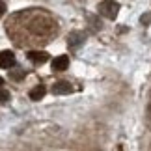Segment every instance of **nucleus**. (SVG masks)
Returning a JSON list of instances; mask_svg holds the SVG:
<instances>
[{"instance_id":"9d476101","label":"nucleus","mask_w":151,"mask_h":151,"mask_svg":"<svg viewBox=\"0 0 151 151\" xmlns=\"http://www.w3.org/2000/svg\"><path fill=\"white\" fill-rule=\"evenodd\" d=\"M4 13H6V4L2 2V0H0V17H2Z\"/></svg>"},{"instance_id":"f257e3e1","label":"nucleus","mask_w":151,"mask_h":151,"mask_svg":"<svg viewBox=\"0 0 151 151\" xmlns=\"http://www.w3.org/2000/svg\"><path fill=\"white\" fill-rule=\"evenodd\" d=\"M99 13L103 17H106V19L114 21L119 13V4L116 2V0H104V2L99 4Z\"/></svg>"},{"instance_id":"423d86ee","label":"nucleus","mask_w":151,"mask_h":151,"mask_svg":"<svg viewBox=\"0 0 151 151\" xmlns=\"http://www.w3.org/2000/svg\"><path fill=\"white\" fill-rule=\"evenodd\" d=\"M67 43H69V47H71V49H77L78 45L84 43V34L82 32H71V34H69Z\"/></svg>"},{"instance_id":"6e6552de","label":"nucleus","mask_w":151,"mask_h":151,"mask_svg":"<svg viewBox=\"0 0 151 151\" xmlns=\"http://www.w3.org/2000/svg\"><path fill=\"white\" fill-rule=\"evenodd\" d=\"M9 99H11L9 91H8V90H4L2 86H0V104H6V103H8Z\"/></svg>"},{"instance_id":"9b49d317","label":"nucleus","mask_w":151,"mask_h":151,"mask_svg":"<svg viewBox=\"0 0 151 151\" xmlns=\"http://www.w3.org/2000/svg\"><path fill=\"white\" fill-rule=\"evenodd\" d=\"M2 84H4V78H2V77H0V86H2Z\"/></svg>"},{"instance_id":"0eeeda50","label":"nucleus","mask_w":151,"mask_h":151,"mask_svg":"<svg viewBox=\"0 0 151 151\" xmlns=\"http://www.w3.org/2000/svg\"><path fill=\"white\" fill-rule=\"evenodd\" d=\"M45 93H47V88H45L43 84H39V86H36V88L30 90V99L32 101H39V99L45 97Z\"/></svg>"},{"instance_id":"7ed1b4c3","label":"nucleus","mask_w":151,"mask_h":151,"mask_svg":"<svg viewBox=\"0 0 151 151\" xmlns=\"http://www.w3.org/2000/svg\"><path fill=\"white\" fill-rule=\"evenodd\" d=\"M69 67V56L67 54H60L52 60V69L54 71H65Z\"/></svg>"},{"instance_id":"1a4fd4ad","label":"nucleus","mask_w":151,"mask_h":151,"mask_svg":"<svg viewBox=\"0 0 151 151\" xmlns=\"http://www.w3.org/2000/svg\"><path fill=\"white\" fill-rule=\"evenodd\" d=\"M140 22L142 24H151V11H147V13H144L140 17Z\"/></svg>"},{"instance_id":"20e7f679","label":"nucleus","mask_w":151,"mask_h":151,"mask_svg":"<svg viewBox=\"0 0 151 151\" xmlns=\"http://www.w3.org/2000/svg\"><path fill=\"white\" fill-rule=\"evenodd\" d=\"M50 91L54 95H67V93H71V91H73V86L69 84V82H63V80H62V82H56L54 86H52Z\"/></svg>"},{"instance_id":"39448f33","label":"nucleus","mask_w":151,"mask_h":151,"mask_svg":"<svg viewBox=\"0 0 151 151\" xmlns=\"http://www.w3.org/2000/svg\"><path fill=\"white\" fill-rule=\"evenodd\" d=\"M28 60L32 63H45L49 60V54L45 50H30L28 52Z\"/></svg>"},{"instance_id":"f03ea898","label":"nucleus","mask_w":151,"mask_h":151,"mask_svg":"<svg viewBox=\"0 0 151 151\" xmlns=\"http://www.w3.org/2000/svg\"><path fill=\"white\" fill-rule=\"evenodd\" d=\"M15 65V54L11 50H4L0 52V67L2 69H9Z\"/></svg>"}]
</instances>
